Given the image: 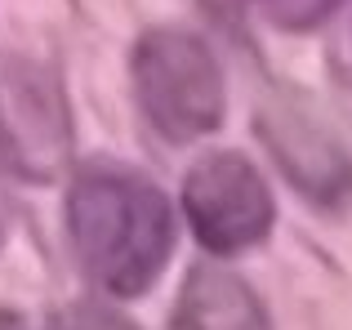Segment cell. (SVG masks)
<instances>
[{
  "label": "cell",
  "mask_w": 352,
  "mask_h": 330,
  "mask_svg": "<svg viewBox=\"0 0 352 330\" xmlns=\"http://www.w3.org/2000/svg\"><path fill=\"white\" fill-rule=\"evenodd\" d=\"M174 206L147 174L89 161L67 183V236L80 268L116 299H138L174 254Z\"/></svg>",
  "instance_id": "obj_1"
},
{
  "label": "cell",
  "mask_w": 352,
  "mask_h": 330,
  "mask_svg": "<svg viewBox=\"0 0 352 330\" xmlns=\"http://www.w3.org/2000/svg\"><path fill=\"white\" fill-rule=\"evenodd\" d=\"M134 103L161 139L192 143L223 125L228 85L214 50L179 27H156L129 54Z\"/></svg>",
  "instance_id": "obj_2"
},
{
  "label": "cell",
  "mask_w": 352,
  "mask_h": 330,
  "mask_svg": "<svg viewBox=\"0 0 352 330\" xmlns=\"http://www.w3.org/2000/svg\"><path fill=\"white\" fill-rule=\"evenodd\" d=\"M0 161L27 183H54L72 161L63 76L27 54H0Z\"/></svg>",
  "instance_id": "obj_3"
},
{
  "label": "cell",
  "mask_w": 352,
  "mask_h": 330,
  "mask_svg": "<svg viewBox=\"0 0 352 330\" xmlns=\"http://www.w3.org/2000/svg\"><path fill=\"white\" fill-rule=\"evenodd\" d=\"M183 214L210 254H245L272 232L276 201L258 165L241 152H210L183 179Z\"/></svg>",
  "instance_id": "obj_4"
},
{
  "label": "cell",
  "mask_w": 352,
  "mask_h": 330,
  "mask_svg": "<svg viewBox=\"0 0 352 330\" xmlns=\"http://www.w3.org/2000/svg\"><path fill=\"white\" fill-rule=\"evenodd\" d=\"M258 139L272 152L276 170L312 201V206H344L352 197V152L335 139V130L299 107H267L258 116Z\"/></svg>",
  "instance_id": "obj_5"
},
{
  "label": "cell",
  "mask_w": 352,
  "mask_h": 330,
  "mask_svg": "<svg viewBox=\"0 0 352 330\" xmlns=\"http://www.w3.org/2000/svg\"><path fill=\"white\" fill-rule=\"evenodd\" d=\"M170 330H272L267 308L223 263H197L174 299Z\"/></svg>",
  "instance_id": "obj_6"
},
{
  "label": "cell",
  "mask_w": 352,
  "mask_h": 330,
  "mask_svg": "<svg viewBox=\"0 0 352 330\" xmlns=\"http://www.w3.org/2000/svg\"><path fill=\"white\" fill-rule=\"evenodd\" d=\"M219 5H258L272 18V27L303 32V27H317L321 18L335 9V0H219Z\"/></svg>",
  "instance_id": "obj_7"
},
{
  "label": "cell",
  "mask_w": 352,
  "mask_h": 330,
  "mask_svg": "<svg viewBox=\"0 0 352 330\" xmlns=\"http://www.w3.org/2000/svg\"><path fill=\"white\" fill-rule=\"evenodd\" d=\"M50 330H138L125 313L116 308H98V304H72L63 313L50 317Z\"/></svg>",
  "instance_id": "obj_8"
},
{
  "label": "cell",
  "mask_w": 352,
  "mask_h": 330,
  "mask_svg": "<svg viewBox=\"0 0 352 330\" xmlns=\"http://www.w3.org/2000/svg\"><path fill=\"white\" fill-rule=\"evenodd\" d=\"M0 330H27V326H23V317H14V313L0 308Z\"/></svg>",
  "instance_id": "obj_9"
},
{
  "label": "cell",
  "mask_w": 352,
  "mask_h": 330,
  "mask_svg": "<svg viewBox=\"0 0 352 330\" xmlns=\"http://www.w3.org/2000/svg\"><path fill=\"white\" fill-rule=\"evenodd\" d=\"M0 241H5V214H0Z\"/></svg>",
  "instance_id": "obj_10"
}]
</instances>
